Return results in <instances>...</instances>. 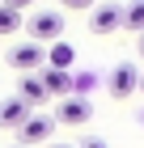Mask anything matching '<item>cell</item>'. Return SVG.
<instances>
[{"label":"cell","instance_id":"3957f363","mask_svg":"<svg viewBox=\"0 0 144 148\" xmlns=\"http://www.w3.org/2000/svg\"><path fill=\"white\" fill-rule=\"evenodd\" d=\"M43 64H47V47L43 42H17V47H9V68H17V72H43Z\"/></svg>","mask_w":144,"mask_h":148},{"label":"cell","instance_id":"7a4b0ae2","mask_svg":"<svg viewBox=\"0 0 144 148\" xmlns=\"http://www.w3.org/2000/svg\"><path fill=\"white\" fill-rule=\"evenodd\" d=\"M13 136H17V144H25V148H34V144H51V136H55V119L34 110L30 119L13 131Z\"/></svg>","mask_w":144,"mask_h":148},{"label":"cell","instance_id":"d6986e66","mask_svg":"<svg viewBox=\"0 0 144 148\" xmlns=\"http://www.w3.org/2000/svg\"><path fill=\"white\" fill-rule=\"evenodd\" d=\"M140 89H144V72H140Z\"/></svg>","mask_w":144,"mask_h":148},{"label":"cell","instance_id":"277c9868","mask_svg":"<svg viewBox=\"0 0 144 148\" xmlns=\"http://www.w3.org/2000/svg\"><path fill=\"white\" fill-rule=\"evenodd\" d=\"M51 119L64 123V127H81V123L93 119V106H89V97H81V93H68V97H59V106H55Z\"/></svg>","mask_w":144,"mask_h":148},{"label":"cell","instance_id":"52a82bcc","mask_svg":"<svg viewBox=\"0 0 144 148\" xmlns=\"http://www.w3.org/2000/svg\"><path fill=\"white\" fill-rule=\"evenodd\" d=\"M106 85H110L114 97H132V93L140 89V68H136V64H119V68L110 72V80H106Z\"/></svg>","mask_w":144,"mask_h":148},{"label":"cell","instance_id":"5bb4252c","mask_svg":"<svg viewBox=\"0 0 144 148\" xmlns=\"http://www.w3.org/2000/svg\"><path fill=\"white\" fill-rule=\"evenodd\" d=\"M59 4H64V9H93L98 0H59Z\"/></svg>","mask_w":144,"mask_h":148},{"label":"cell","instance_id":"2e32d148","mask_svg":"<svg viewBox=\"0 0 144 148\" xmlns=\"http://www.w3.org/2000/svg\"><path fill=\"white\" fill-rule=\"evenodd\" d=\"M81 148H106V140H85Z\"/></svg>","mask_w":144,"mask_h":148},{"label":"cell","instance_id":"ffe728a7","mask_svg":"<svg viewBox=\"0 0 144 148\" xmlns=\"http://www.w3.org/2000/svg\"><path fill=\"white\" fill-rule=\"evenodd\" d=\"M9 148H25V144H9Z\"/></svg>","mask_w":144,"mask_h":148},{"label":"cell","instance_id":"8fae6325","mask_svg":"<svg viewBox=\"0 0 144 148\" xmlns=\"http://www.w3.org/2000/svg\"><path fill=\"white\" fill-rule=\"evenodd\" d=\"M123 30H132V34H144V0H132V4H123Z\"/></svg>","mask_w":144,"mask_h":148},{"label":"cell","instance_id":"4fadbf2b","mask_svg":"<svg viewBox=\"0 0 144 148\" xmlns=\"http://www.w3.org/2000/svg\"><path fill=\"white\" fill-rule=\"evenodd\" d=\"M93 89H98V76H93V72H72V93L85 97V93H93Z\"/></svg>","mask_w":144,"mask_h":148},{"label":"cell","instance_id":"9c48e42d","mask_svg":"<svg viewBox=\"0 0 144 148\" xmlns=\"http://www.w3.org/2000/svg\"><path fill=\"white\" fill-rule=\"evenodd\" d=\"M38 76H43V89H47V97H68V93H72V72L43 68Z\"/></svg>","mask_w":144,"mask_h":148},{"label":"cell","instance_id":"44dd1931","mask_svg":"<svg viewBox=\"0 0 144 148\" xmlns=\"http://www.w3.org/2000/svg\"><path fill=\"white\" fill-rule=\"evenodd\" d=\"M0 4H4V0H0Z\"/></svg>","mask_w":144,"mask_h":148},{"label":"cell","instance_id":"8992f818","mask_svg":"<svg viewBox=\"0 0 144 148\" xmlns=\"http://www.w3.org/2000/svg\"><path fill=\"white\" fill-rule=\"evenodd\" d=\"M30 114H34V106L21 102V97L13 93V97H4V102H0V127H4V131H17Z\"/></svg>","mask_w":144,"mask_h":148},{"label":"cell","instance_id":"30bf717a","mask_svg":"<svg viewBox=\"0 0 144 148\" xmlns=\"http://www.w3.org/2000/svg\"><path fill=\"white\" fill-rule=\"evenodd\" d=\"M72 64H76V51H72V47H68L64 38L47 42V64H43V68H59V72H68Z\"/></svg>","mask_w":144,"mask_h":148},{"label":"cell","instance_id":"5b68a950","mask_svg":"<svg viewBox=\"0 0 144 148\" xmlns=\"http://www.w3.org/2000/svg\"><path fill=\"white\" fill-rule=\"evenodd\" d=\"M89 30L93 34H114V30H123V4H93L89 9Z\"/></svg>","mask_w":144,"mask_h":148},{"label":"cell","instance_id":"ac0fdd59","mask_svg":"<svg viewBox=\"0 0 144 148\" xmlns=\"http://www.w3.org/2000/svg\"><path fill=\"white\" fill-rule=\"evenodd\" d=\"M47 148H72V144H47Z\"/></svg>","mask_w":144,"mask_h":148},{"label":"cell","instance_id":"e0dca14e","mask_svg":"<svg viewBox=\"0 0 144 148\" xmlns=\"http://www.w3.org/2000/svg\"><path fill=\"white\" fill-rule=\"evenodd\" d=\"M136 51H140V59H144V34H140V38H136Z\"/></svg>","mask_w":144,"mask_h":148},{"label":"cell","instance_id":"9a60e30c","mask_svg":"<svg viewBox=\"0 0 144 148\" xmlns=\"http://www.w3.org/2000/svg\"><path fill=\"white\" fill-rule=\"evenodd\" d=\"M4 4H9V9H17V13H21L25 4H34V0H4Z\"/></svg>","mask_w":144,"mask_h":148},{"label":"cell","instance_id":"7c38bea8","mask_svg":"<svg viewBox=\"0 0 144 148\" xmlns=\"http://www.w3.org/2000/svg\"><path fill=\"white\" fill-rule=\"evenodd\" d=\"M17 30H21V13H17V9H9V4H0V38L17 34Z\"/></svg>","mask_w":144,"mask_h":148},{"label":"cell","instance_id":"6da1fadb","mask_svg":"<svg viewBox=\"0 0 144 148\" xmlns=\"http://www.w3.org/2000/svg\"><path fill=\"white\" fill-rule=\"evenodd\" d=\"M25 34H30V42H55L59 34H64V13H55V9H38V13H30V21H25Z\"/></svg>","mask_w":144,"mask_h":148},{"label":"cell","instance_id":"ba28073f","mask_svg":"<svg viewBox=\"0 0 144 148\" xmlns=\"http://www.w3.org/2000/svg\"><path fill=\"white\" fill-rule=\"evenodd\" d=\"M17 97L30 106H43L47 102V89H43V76L38 72H21V80H17Z\"/></svg>","mask_w":144,"mask_h":148}]
</instances>
